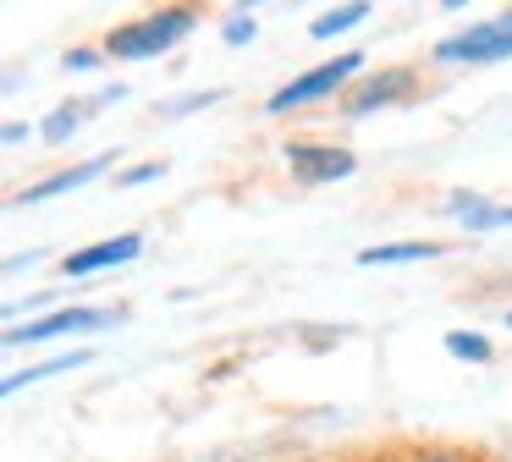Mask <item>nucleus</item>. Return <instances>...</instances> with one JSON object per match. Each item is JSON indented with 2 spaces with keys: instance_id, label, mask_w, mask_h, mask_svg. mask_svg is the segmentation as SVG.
I'll list each match as a JSON object with an SVG mask.
<instances>
[{
  "instance_id": "nucleus-1",
  "label": "nucleus",
  "mask_w": 512,
  "mask_h": 462,
  "mask_svg": "<svg viewBox=\"0 0 512 462\" xmlns=\"http://www.w3.org/2000/svg\"><path fill=\"white\" fill-rule=\"evenodd\" d=\"M199 22H204V0H160V6L116 22L100 44H105L111 61H160V55L177 50Z\"/></svg>"
},
{
  "instance_id": "nucleus-2",
  "label": "nucleus",
  "mask_w": 512,
  "mask_h": 462,
  "mask_svg": "<svg viewBox=\"0 0 512 462\" xmlns=\"http://www.w3.org/2000/svg\"><path fill=\"white\" fill-rule=\"evenodd\" d=\"M364 72H369V66H364V55H358V50H342V55H331V61H314V66H303L298 77H287V83L265 99V116L287 121V116H298V110L331 105V99H342Z\"/></svg>"
},
{
  "instance_id": "nucleus-3",
  "label": "nucleus",
  "mask_w": 512,
  "mask_h": 462,
  "mask_svg": "<svg viewBox=\"0 0 512 462\" xmlns=\"http://www.w3.org/2000/svg\"><path fill=\"white\" fill-rule=\"evenodd\" d=\"M507 55H512V6L485 17V22H468V28L446 33V39H435L430 61L435 66H496Z\"/></svg>"
},
{
  "instance_id": "nucleus-4",
  "label": "nucleus",
  "mask_w": 512,
  "mask_h": 462,
  "mask_svg": "<svg viewBox=\"0 0 512 462\" xmlns=\"http://www.w3.org/2000/svg\"><path fill=\"white\" fill-rule=\"evenodd\" d=\"M424 94V77H419V66H380V72H364L353 88H347L336 105H342V116L347 121H364V116H375V110H397V105H408V99H419Z\"/></svg>"
},
{
  "instance_id": "nucleus-5",
  "label": "nucleus",
  "mask_w": 512,
  "mask_h": 462,
  "mask_svg": "<svg viewBox=\"0 0 512 462\" xmlns=\"http://www.w3.org/2000/svg\"><path fill=\"white\" fill-rule=\"evenodd\" d=\"M122 308H94V303H72V308H50V314H34L28 325H6V347H45V341L61 336H83V330H105L122 325Z\"/></svg>"
},
{
  "instance_id": "nucleus-6",
  "label": "nucleus",
  "mask_w": 512,
  "mask_h": 462,
  "mask_svg": "<svg viewBox=\"0 0 512 462\" xmlns=\"http://www.w3.org/2000/svg\"><path fill=\"white\" fill-rule=\"evenodd\" d=\"M281 160H287L298 187H331L358 171V154L347 143H314V138H287L281 143Z\"/></svg>"
},
{
  "instance_id": "nucleus-7",
  "label": "nucleus",
  "mask_w": 512,
  "mask_h": 462,
  "mask_svg": "<svg viewBox=\"0 0 512 462\" xmlns=\"http://www.w3.org/2000/svg\"><path fill=\"white\" fill-rule=\"evenodd\" d=\"M138 253H144V231H116V237H105V242L72 248L67 259H61V275H67V281H89V275H105V270L133 264Z\"/></svg>"
},
{
  "instance_id": "nucleus-8",
  "label": "nucleus",
  "mask_w": 512,
  "mask_h": 462,
  "mask_svg": "<svg viewBox=\"0 0 512 462\" xmlns=\"http://www.w3.org/2000/svg\"><path fill=\"white\" fill-rule=\"evenodd\" d=\"M111 165H116V154H89V160H78V165H61V171L39 176V182L17 187V193H12V204L23 209V204H45V198H61V193H78V187L100 182V176L111 171Z\"/></svg>"
},
{
  "instance_id": "nucleus-9",
  "label": "nucleus",
  "mask_w": 512,
  "mask_h": 462,
  "mask_svg": "<svg viewBox=\"0 0 512 462\" xmlns=\"http://www.w3.org/2000/svg\"><path fill=\"white\" fill-rule=\"evenodd\" d=\"M441 215H446V220H457V226H463L468 237H485V231L512 226V204H496V198L468 193V187H457V193H446V198H441Z\"/></svg>"
},
{
  "instance_id": "nucleus-10",
  "label": "nucleus",
  "mask_w": 512,
  "mask_h": 462,
  "mask_svg": "<svg viewBox=\"0 0 512 462\" xmlns=\"http://www.w3.org/2000/svg\"><path fill=\"white\" fill-rule=\"evenodd\" d=\"M72 369H89V352H83V347H67V352H56V358H45V363H28V369L6 374V380H0V391L17 396V391H28V385H45V380L72 374Z\"/></svg>"
},
{
  "instance_id": "nucleus-11",
  "label": "nucleus",
  "mask_w": 512,
  "mask_h": 462,
  "mask_svg": "<svg viewBox=\"0 0 512 462\" xmlns=\"http://www.w3.org/2000/svg\"><path fill=\"white\" fill-rule=\"evenodd\" d=\"M446 242H375V248H358V264L364 270H386V264H424L441 259Z\"/></svg>"
},
{
  "instance_id": "nucleus-12",
  "label": "nucleus",
  "mask_w": 512,
  "mask_h": 462,
  "mask_svg": "<svg viewBox=\"0 0 512 462\" xmlns=\"http://www.w3.org/2000/svg\"><path fill=\"white\" fill-rule=\"evenodd\" d=\"M89 116H94V99H67V105H56L45 121H39V138H45L50 149H61V143H72V132H78Z\"/></svg>"
},
{
  "instance_id": "nucleus-13",
  "label": "nucleus",
  "mask_w": 512,
  "mask_h": 462,
  "mask_svg": "<svg viewBox=\"0 0 512 462\" xmlns=\"http://www.w3.org/2000/svg\"><path fill=\"white\" fill-rule=\"evenodd\" d=\"M358 22H369V0H342V6L320 11V17L309 22V39L331 44V39H342V33H353Z\"/></svg>"
},
{
  "instance_id": "nucleus-14",
  "label": "nucleus",
  "mask_w": 512,
  "mask_h": 462,
  "mask_svg": "<svg viewBox=\"0 0 512 462\" xmlns=\"http://www.w3.org/2000/svg\"><path fill=\"white\" fill-rule=\"evenodd\" d=\"M446 352H452L457 363H490L496 358V341H490L485 330H446Z\"/></svg>"
},
{
  "instance_id": "nucleus-15",
  "label": "nucleus",
  "mask_w": 512,
  "mask_h": 462,
  "mask_svg": "<svg viewBox=\"0 0 512 462\" xmlns=\"http://www.w3.org/2000/svg\"><path fill=\"white\" fill-rule=\"evenodd\" d=\"M221 99H226V88H193V94L160 99V105H155V116L177 121V116H193V110H210V105H221Z\"/></svg>"
},
{
  "instance_id": "nucleus-16",
  "label": "nucleus",
  "mask_w": 512,
  "mask_h": 462,
  "mask_svg": "<svg viewBox=\"0 0 512 462\" xmlns=\"http://www.w3.org/2000/svg\"><path fill=\"white\" fill-rule=\"evenodd\" d=\"M221 39L232 44V50H243V44H254V39H259V22H254V11H232V17L221 22Z\"/></svg>"
},
{
  "instance_id": "nucleus-17",
  "label": "nucleus",
  "mask_w": 512,
  "mask_h": 462,
  "mask_svg": "<svg viewBox=\"0 0 512 462\" xmlns=\"http://www.w3.org/2000/svg\"><path fill=\"white\" fill-rule=\"evenodd\" d=\"M402 462H474V457H468V451H457V446L430 440V446H402Z\"/></svg>"
},
{
  "instance_id": "nucleus-18",
  "label": "nucleus",
  "mask_w": 512,
  "mask_h": 462,
  "mask_svg": "<svg viewBox=\"0 0 512 462\" xmlns=\"http://www.w3.org/2000/svg\"><path fill=\"white\" fill-rule=\"evenodd\" d=\"M111 55H105V44H72L67 55H61V66L67 72H94V66H105Z\"/></svg>"
},
{
  "instance_id": "nucleus-19",
  "label": "nucleus",
  "mask_w": 512,
  "mask_h": 462,
  "mask_svg": "<svg viewBox=\"0 0 512 462\" xmlns=\"http://www.w3.org/2000/svg\"><path fill=\"white\" fill-rule=\"evenodd\" d=\"M160 176H166V160H144V165L116 171V187H144V182H160Z\"/></svg>"
},
{
  "instance_id": "nucleus-20",
  "label": "nucleus",
  "mask_w": 512,
  "mask_h": 462,
  "mask_svg": "<svg viewBox=\"0 0 512 462\" xmlns=\"http://www.w3.org/2000/svg\"><path fill=\"white\" fill-rule=\"evenodd\" d=\"M28 138H39V127H28V121H6V132H0V143H6V149H23Z\"/></svg>"
},
{
  "instance_id": "nucleus-21",
  "label": "nucleus",
  "mask_w": 512,
  "mask_h": 462,
  "mask_svg": "<svg viewBox=\"0 0 512 462\" xmlns=\"http://www.w3.org/2000/svg\"><path fill=\"white\" fill-rule=\"evenodd\" d=\"M39 259H45L39 248H28V253H12V259H6V275H17V270H34Z\"/></svg>"
},
{
  "instance_id": "nucleus-22",
  "label": "nucleus",
  "mask_w": 512,
  "mask_h": 462,
  "mask_svg": "<svg viewBox=\"0 0 512 462\" xmlns=\"http://www.w3.org/2000/svg\"><path fill=\"white\" fill-rule=\"evenodd\" d=\"M353 462H402V451H369V457H353Z\"/></svg>"
},
{
  "instance_id": "nucleus-23",
  "label": "nucleus",
  "mask_w": 512,
  "mask_h": 462,
  "mask_svg": "<svg viewBox=\"0 0 512 462\" xmlns=\"http://www.w3.org/2000/svg\"><path fill=\"white\" fill-rule=\"evenodd\" d=\"M254 6H270V0H237L232 11H254ZM292 6H298V0H292Z\"/></svg>"
},
{
  "instance_id": "nucleus-24",
  "label": "nucleus",
  "mask_w": 512,
  "mask_h": 462,
  "mask_svg": "<svg viewBox=\"0 0 512 462\" xmlns=\"http://www.w3.org/2000/svg\"><path fill=\"white\" fill-rule=\"evenodd\" d=\"M468 6V0H441V11H463Z\"/></svg>"
},
{
  "instance_id": "nucleus-25",
  "label": "nucleus",
  "mask_w": 512,
  "mask_h": 462,
  "mask_svg": "<svg viewBox=\"0 0 512 462\" xmlns=\"http://www.w3.org/2000/svg\"><path fill=\"white\" fill-rule=\"evenodd\" d=\"M474 462H512V457H474Z\"/></svg>"
},
{
  "instance_id": "nucleus-26",
  "label": "nucleus",
  "mask_w": 512,
  "mask_h": 462,
  "mask_svg": "<svg viewBox=\"0 0 512 462\" xmlns=\"http://www.w3.org/2000/svg\"><path fill=\"white\" fill-rule=\"evenodd\" d=\"M501 325H507V330H512V308H507V314H501Z\"/></svg>"
}]
</instances>
